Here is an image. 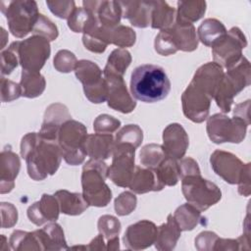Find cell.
Here are the masks:
<instances>
[{"label":"cell","mask_w":251,"mask_h":251,"mask_svg":"<svg viewBox=\"0 0 251 251\" xmlns=\"http://www.w3.org/2000/svg\"><path fill=\"white\" fill-rule=\"evenodd\" d=\"M168 29L177 51L192 52L197 49L199 40L193 24L176 20Z\"/></svg>","instance_id":"cell-22"},{"label":"cell","mask_w":251,"mask_h":251,"mask_svg":"<svg viewBox=\"0 0 251 251\" xmlns=\"http://www.w3.org/2000/svg\"><path fill=\"white\" fill-rule=\"evenodd\" d=\"M21 157L26 163L28 176L37 181L55 175L63 159L58 141L44 139L39 132H29L23 136Z\"/></svg>","instance_id":"cell-1"},{"label":"cell","mask_w":251,"mask_h":251,"mask_svg":"<svg viewBox=\"0 0 251 251\" xmlns=\"http://www.w3.org/2000/svg\"><path fill=\"white\" fill-rule=\"evenodd\" d=\"M171 90V81L165 70L157 65L136 67L130 75L131 95L141 102L155 103L165 99Z\"/></svg>","instance_id":"cell-2"},{"label":"cell","mask_w":251,"mask_h":251,"mask_svg":"<svg viewBox=\"0 0 251 251\" xmlns=\"http://www.w3.org/2000/svg\"><path fill=\"white\" fill-rule=\"evenodd\" d=\"M176 17V10L170 6L166 1H152L151 27L157 29H166L171 27Z\"/></svg>","instance_id":"cell-30"},{"label":"cell","mask_w":251,"mask_h":251,"mask_svg":"<svg viewBox=\"0 0 251 251\" xmlns=\"http://www.w3.org/2000/svg\"><path fill=\"white\" fill-rule=\"evenodd\" d=\"M106 246H107V250H118V249H120L119 236L107 240Z\"/></svg>","instance_id":"cell-59"},{"label":"cell","mask_w":251,"mask_h":251,"mask_svg":"<svg viewBox=\"0 0 251 251\" xmlns=\"http://www.w3.org/2000/svg\"><path fill=\"white\" fill-rule=\"evenodd\" d=\"M128 187L133 193L144 194L150 191H161L165 186L160 181L156 170L135 167Z\"/></svg>","instance_id":"cell-25"},{"label":"cell","mask_w":251,"mask_h":251,"mask_svg":"<svg viewBox=\"0 0 251 251\" xmlns=\"http://www.w3.org/2000/svg\"><path fill=\"white\" fill-rule=\"evenodd\" d=\"M181 229L172 214L168 215L167 222L157 226V234L154 242L159 251H171L176 248L180 237Z\"/></svg>","instance_id":"cell-26"},{"label":"cell","mask_w":251,"mask_h":251,"mask_svg":"<svg viewBox=\"0 0 251 251\" xmlns=\"http://www.w3.org/2000/svg\"><path fill=\"white\" fill-rule=\"evenodd\" d=\"M46 5L52 14L64 20H68L73 11L75 9V3L73 0L46 1Z\"/></svg>","instance_id":"cell-52"},{"label":"cell","mask_w":251,"mask_h":251,"mask_svg":"<svg viewBox=\"0 0 251 251\" xmlns=\"http://www.w3.org/2000/svg\"><path fill=\"white\" fill-rule=\"evenodd\" d=\"M181 191L186 201L201 212L217 204L222 198V191L219 186L203 178L201 174L182 177Z\"/></svg>","instance_id":"cell-7"},{"label":"cell","mask_w":251,"mask_h":251,"mask_svg":"<svg viewBox=\"0 0 251 251\" xmlns=\"http://www.w3.org/2000/svg\"><path fill=\"white\" fill-rule=\"evenodd\" d=\"M42 251H59L67 250L70 247L67 244L64 230L56 222H50L42 228L34 230Z\"/></svg>","instance_id":"cell-23"},{"label":"cell","mask_w":251,"mask_h":251,"mask_svg":"<svg viewBox=\"0 0 251 251\" xmlns=\"http://www.w3.org/2000/svg\"><path fill=\"white\" fill-rule=\"evenodd\" d=\"M249 125V122L237 116L229 118L223 113H217L207 118L206 130L211 141L216 144L240 143L246 136Z\"/></svg>","instance_id":"cell-6"},{"label":"cell","mask_w":251,"mask_h":251,"mask_svg":"<svg viewBox=\"0 0 251 251\" xmlns=\"http://www.w3.org/2000/svg\"><path fill=\"white\" fill-rule=\"evenodd\" d=\"M108 177L120 187H127L135 170V148L128 143L115 144Z\"/></svg>","instance_id":"cell-9"},{"label":"cell","mask_w":251,"mask_h":251,"mask_svg":"<svg viewBox=\"0 0 251 251\" xmlns=\"http://www.w3.org/2000/svg\"><path fill=\"white\" fill-rule=\"evenodd\" d=\"M109 167L104 161L88 160L82 167V195L89 206L106 207L112 199V191L105 182Z\"/></svg>","instance_id":"cell-3"},{"label":"cell","mask_w":251,"mask_h":251,"mask_svg":"<svg viewBox=\"0 0 251 251\" xmlns=\"http://www.w3.org/2000/svg\"><path fill=\"white\" fill-rule=\"evenodd\" d=\"M250 171H251V164L246 163L244 164L243 170L239 176L237 184V190L240 195L248 197L251 193V185H250Z\"/></svg>","instance_id":"cell-56"},{"label":"cell","mask_w":251,"mask_h":251,"mask_svg":"<svg viewBox=\"0 0 251 251\" xmlns=\"http://www.w3.org/2000/svg\"><path fill=\"white\" fill-rule=\"evenodd\" d=\"M249 108H250V100H246L242 103L236 104L233 109V116H237L246 122L250 123L249 118Z\"/></svg>","instance_id":"cell-57"},{"label":"cell","mask_w":251,"mask_h":251,"mask_svg":"<svg viewBox=\"0 0 251 251\" xmlns=\"http://www.w3.org/2000/svg\"><path fill=\"white\" fill-rule=\"evenodd\" d=\"M9 245L14 251H42L39 240L33 231L15 230L9 238Z\"/></svg>","instance_id":"cell-36"},{"label":"cell","mask_w":251,"mask_h":251,"mask_svg":"<svg viewBox=\"0 0 251 251\" xmlns=\"http://www.w3.org/2000/svg\"><path fill=\"white\" fill-rule=\"evenodd\" d=\"M60 212V205L55 195L44 193L39 201L27 208L26 215L32 224L40 226L46 223L56 222Z\"/></svg>","instance_id":"cell-18"},{"label":"cell","mask_w":251,"mask_h":251,"mask_svg":"<svg viewBox=\"0 0 251 251\" xmlns=\"http://www.w3.org/2000/svg\"><path fill=\"white\" fill-rule=\"evenodd\" d=\"M137 205V198L130 191L122 192L114 202V208L119 216H127L132 213Z\"/></svg>","instance_id":"cell-47"},{"label":"cell","mask_w":251,"mask_h":251,"mask_svg":"<svg viewBox=\"0 0 251 251\" xmlns=\"http://www.w3.org/2000/svg\"><path fill=\"white\" fill-rule=\"evenodd\" d=\"M107 34L110 44H114L123 49L133 46L136 41L135 31L131 27L124 25L107 28Z\"/></svg>","instance_id":"cell-40"},{"label":"cell","mask_w":251,"mask_h":251,"mask_svg":"<svg viewBox=\"0 0 251 251\" xmlns=\"http://www.w3.org/2000/svg\"><path fill=\"white\" fill-rule=\"evenodd\" d=\"M84 147L90 159L104 161L109 159L113 154L115 138L112 134L91 133L87 135Z\"/></svg>","instance_id":"cell-24"},{"label":"cell","mask_w":251,"mask_h":251,"mask_svg":"<svg viewBox=\"0 0 251 251\" xmlns=\"http://www.w3.org/2000/svg\"><path fill=\"white\" fill-rule=\"evenodd\" d=\"M71 119L72 116L66 105L62 103H52L45 110L39 134L44 139L58 141L61 126Z\"/></svg>","instance_id":"cell-16"},{"label":"cell","mask_w":251,"mask_h":251,"mask_svg":"<svg viewBox=\"0 0 251 251\" xmlns=\"http://www.w3.org/2000/svg\"><path fill=\"white\" fill-rule=\"evenodd\" d=\"M188 145V134L181 125L173 123L163 130V147L168 157L175 160L183 158Z\"/></svg>","instance_id":"cell-17"},{"label":"cell","mask_w":251,"mask_h":251,"mask_svg":"<svg viewBox=\"0 0 251 251\" xmlns=\"http://www.w3.org/2000/svg\"><path fill=\"white\" fill-rule=\"evenodd\" d=\"M154 48L155 51L162 56H169L177 52L168 28L161 30L157 34L154 41Z\"/></svg>","instance_id":"cell-49"},{"label":"cell","mask_w":251,"mask_h":251,"mask_svg":"<svg viewBox=\"0 0 251 251\" xmlns=\"http://www.w3.org/2000/svg\"><path fill=\"white\" fill-rule=\"evenodd\" d=\"M210 164L217 176L229 184H236L243 170V162L234 154L217 149L210 156Z\"/></svg>","instance_id":"cell-13"},{"label":"cell","mask_w":251,"mask_h":251,"mask_svg":"<svg viewBox=\"0 0 251 251\" xmlns=\"http://www.w3.org/2000/svg\"><path fill=\"white\" fill-rule=\"evenodd\" d=\"M18 45L19 41H14L10 46L1 51V74L10 75L20 64L19 54H18Z\"/></svg>","instance_id":"cell-44"},{"label":"cell","mask_w":251,"mask_h":251,"mask_svg":"<svg viewBox=\"0 0 251 251\" xmlns=\"http://www.w3.org/2000/svg\"><path fill=\"white\" fill-rule=\"evenodd\" d=\"M99 233H101L106 240L119 236L122 225L118 218L112 215H103L99 218L97 223Z\"/></svg>","instance_id":"cell-45"},{"label":"cell","mask_w":251,"mask_h":251,"mask_svg":"<svg viewBox=\"0 0 251 251\" xmlns=\"http://www.w3.org/2000/svg\"><path fill=\"white\" fill-rule=\"evenodd\" d=\"M212 98L199 86L190 81L181 94L183 115L193 123H203L209 116Z\"/></svg>","instance_id":"cell-11"},{"label":"cell","mask_w":251,"mask_h":251,"mask_svg":"<svg viewBox=\"0 0 251 251\" xmlns=\"http://www.w3.org/2000/svg\"><path fill=\"white\" fill-rule=\"evenodd\" d=\"M18 54L23 70L39 72L50 57V43L44 37L32 35L19 41Z\"/></svg>","instance_id":"cell-10"},{"label":"cell","mask_w":251,"mask_h":251,"mask_svg":"<svg viewBox=\"0 0 251 251\" xmlns=\"http://www.w3.org/2000/svg\"><path fill=\"white\" fill-rule=\"evenodd\" d=\"M87 135L86 126L77 121L71 119L63 124L59 130L58 144L67 164L77 166L84 162L87 156L84 147Z\"/></svg>","instance_id":"cell-5"},{"label":"cell","mask_w":251,"mask_h":251,"mask_svg":"<svg viewBox=\"0 0 251 251\" xmlns=\"http://www.w3.org/2000/svg\"><path fill=\"white\" fill-rule=\"evenodd\" d=\"M1 227L10 228L13 227L18 222V210L17 208L9 202H1Z\"/></svg>","instance_id":"cell-53"},{"label":"cell","mask_w":251,"mask_h":251,"mask_svg":"<svg viewBox=\"0 0 251 251\" xmlns=\"http://www.w3.org/2000/svg\"><path fill=\"white\" fill-rule=\"evenodd\" d=\"M76 78L82 83L83 88L93 86L103 79V72L100 67L89 60H79L75 68Z\"/></svg>","instance_id":"cell-34"},{"label":"cell","mask_w":251,"mask_h":251,"mask_svg":"<svg viewBox=\"0 0 251 251\" xmlns=\"http://www.w3.org/2000/svg\"><path fill=\"white\" fill-rule=\"evenodd\" d=\"M121 126V121L108 114L97 116L93 122V129L96 133L112 134Z\"/></svg>","instance_id":"cell-48"},{"label":"cell","mask_w":251,"mask_h":251,"mask_svg":"<svg viewBox=\"0 0 251 251\" xmlns=\"http://www.w3.org/2000/svg\"><path fill=\"white\" fill-rule=\"evenodd\" d=\"M1 101L11 102L22 96V88L20 83L1 76Z\"/></svg>","instance_id":"cell-51"},{"label":"cell","mask_w":251,"mask_h":251,"mask_svg":"<svg viewBox=\"0 0 251 251\" xmlns=\"http://www.w3.org/2000/svg\"><path fill=\"white\" fill-rule=\"evenodd\" d=\"M82 43L84 47L93 53H103L110 44L107 28L101 26L99 23L94 24L83 32Z\"/></svg>","instance_id":"cell-32"},{"label":"cell","mask_w":251,"mask_h":251,"mask_svg":"<svg viewBox=\"0 0 251 251\" xmlns=\"http://www.w3.org/2000/svg\"><path fill=\"white\" fill-rule=\"evenodd\" d=\"M246 46L247 39L245 34L239 27L233 26L211 47L214 62L223 68L228 69L243 56L242 50Z\"/></svg>","instance_id":"cell-8"},{"label":"cell","mask_w":251,"mask_h":251,"mask_svg":"<svg viewBox=\"0 0 251 251\" xmlns=\"http://www.w3.org/2000/svg\"><path fill=\"white\" fill-rule=\"evenodd\" d=\"M85 248L86 250H107L104 236L101 233H99L89 242L87 246L85 245Z\"/></svg>","instance_id":"cell-58"},{"label":"cell","mask_w":251,"mask_h":251,"mask_svg":"<svg viewBox=\"0 0 251 251\" xmlns=\"http://www.w3.org/2000/svg\"><path fill=\"white\" fill-rule=\"evenodd\" d=\"M20 85L23 97L35 98L45 90L46 80L39 72L22 70Z\"/></svg>","instance_id":"cell-31"},{"label":"cell","mask_w":251,"mask_h":251,"mask_svg":"<svg viewBox=\"0 0 251 251\" xmlns=\"http://www.w3.org/2000/svg\"><path fill=\"white\" fill-rule=\"evenodd\" d=\"M54 195L59 202L61 213L65 215L77 216L82 214L89 207L82 193L60 189L57 190Z\"/></svg>","instance_id":"cell-27"},{"label":"cell","mask_w":251,"mask_h":251,"mask_svg":"<svg viewBox=\"0 0 251 251\" xmlns=\"http://www.w3.org/2000/svg\"><path fill=\"white\" fill-rule=\"evenodd\" d=\"M85 97L94 104H100L107 101L108 96V85L103 76V79L93 86L83 88Z\"/></svg>","instance_id":"cell-50"},{"label":"cell","mask_w":251,"mask_h":251,"mask_svg":"<svg viewBox=\"0 0 251 251\" xmlns=\"http://www.w3.org/2000/svg\"><path fill=\"white\" fill-rule=\"evenodd\" d=\"M96 23H98L96 17L83 7H75L68 19L69 28L76 33H83Z\"/></svg>","instance_id":"cell-38"},{"label":"cell","mask_w":251,"mask_h":251,"mask_svg":"<svg viewBox=\"0 0 251 251\" xmlns=\"http://www.w3.org/2000/svg\"><path fill=\"white\" fill-rule=\"evenodd\" d=\"M225 25L213 18L205 19L197 28V37L204 45L212 47L226 33Z\"/></svg>","instance_id":"cell-29"},{"label":"cell","mask_w":251,"mask_h":251,"mask_svg":"<svg viewBox=\"0 0 251 251\" xmlns=\"http://www.w3.org/2000/svg\"><path fill=\"white\" fill-rule=\"evenodd\" d=\"M173 216L181 231L194 229L198 225L202 224L204 220L201 211L188 202L178 206Z\"/></svg>","instance_id":"cell-33"},{"label":"cell","mask_w":251,"mask_h":251,"mask_svg":"<svg viewBox=\"0 0 251 251\" xmlns=\"http://www.w3.org/2000/svg\"><path fill=\"white\" fill-rule=\"evenodd\" d=\"M224 75L225 72L222 66L215 62H208L197 69L191 81L213 99Z\"/></svg>","instance_id":"cell-20"},{"label":"cell","mask_w":251,"mask_h":251,"mask_svg":"<svg viewBox=\"0 0 251 251\" xmlns=\"http://www.w3.org/2000/svg\"><path fill=\"white\" fill-rule=\"evenodd\" d=\"M206 8L207 3L203 0L178 1L176 20L190 24L195 23L205 15Z\"/></svg>","instance_id":"cell-35"},{"label":"cell","mask_w":251,"mask_h":251,"mask_svg":"<svg viewBox=\"0 0 251 251\" xmlns=\"http://www.w3.org/2000/svg\"><path fill=\"white\" fill-rule=\"evenodd\" d=\"M180 179L186 176L201 174L198 163L191 157H183L177 160Z\"/></svg>","instance_id":"cell-55"},{"label":"cell","mask_w":251,"mask_h":251,"mask_svg":"<svg viewBox=\"0 0 251 251\" xmlns=\"http://www.w3.org/2000/svg\"><path fill=\"white\" fill-rule=\"evenodd\" d=\"M158 177L164 186H174L180 179L177 160L167 157L156 169Z\"/></svg>","instance_id":"cell-41"},{"label":"cell","mask_w":251,"mask_h":251,"mask_svg":"<svg viewBox=\"0 0 251 251\" xmlns=\"http://www.w3.org/2000/svg\"><path fill=\"white\" fill-rule=\"evenodd\" d=\"M131 60V55L127 50L123 48L114 49L108 57L103 74H113L124 76Z\"/></svg>","instance_id":"cell-37"},{"label":"cell","mask_w":251,"mask_h":251,"mask_svg":"<svg viewBox=\"0 0 251 251\" xmlns=\"http://www.w3.org/2000/svg\"><path fill=\"white\" fill-rule=\"evenodd\" d=\"M123 10V18L131 25L144 28L151 24L152 1H119Z\"/></svg>","instance_id":"cell-21"},{"label":"cell","mask_w":251,"mask_h":251,"mask_svg":"<svg viewBox=\"0 0 251 251\" xmlns=\"http://www.w3.org/2000/svg\"><path fill=\"white\" fill-rule=\"evenodd\" d=\"M218 238V234L214 231L204 230L195 237V248L198 251H214V246Z\"/></svg>","instance_id":"cell-54"},{"label":"cell","mask_w":251,"mask_h":251,"mask_svg":"<svg viewBox=\"0 0 251 251\" xmlns=\"http://www.w3.org/2000/svg\"><path fill=\"white\" fill-rule=\"evenodd\" d=\"M1 240H2V243L0 245V250H3V251L11 250L10 245H8V243H9L8 239H7V237L4 234H1Z\"/></svg>","instance_id":"cell-60"},{"label":"cell","mask_w":251,"mask_h":251,"mask_svg":"<svg viewBox=\"0 0 251 251\" xmlns=\"http://www.w3.org/2000/svg\"><path fill=\"white\" fill-rule=\"evenodd\" d=\"M143 140V131L137 125L129 124L124 126L116 134L115 144L128 143L135 149L140 146Z\"/></svg>","instance_id":"cell-42"},{"label":"cell","mask_w":251,"mask_h":251,"mask_svg":"<svg viewBox=\"0 0 251 251\" xmlns=\"http://www.w3.org/2000/svg\"><path fill=\"white\" fill-rule=\"evenodd\" d=\"M226 78L232 84L237 94L250 84L251 67L250 62L245 56H242L235 64L226 69L225 73Z\"/></svg>","instance_id":"cell-28"},{"label":"cell","mask_w":251,"mask_h":251,"mask_svg":"<svg viewBox=\"0 0 251 251\" xmlns=\"http://www.w3.org/2000/svg\"><path fill=\"white\" fill-rule=\"evenodd\" d=\"M167 157L163 145L156 143L144 145L139 153L141 165L152 170H156Z\"/></svg>","instance_id":"cell-39"},{"label":"cell","mask_w":251,"mask_h":251,"mask_svg":"<svg viewBox=\"0 0 251 251\" xmlns=\"http://www.w3.org/2000/svg\"><path fill=\"white\" fill-rule=\"evenodd\" d=\"M31 32L33 33V35H39L41 37H44L49 42L54 41L59 35L57 25L49 18L42 14H39Z\"/></svg>","instance_id":"cell-43"},{"label":"cell","mask_w":251,"mask_h":251,"mask_svg":"<svg viewBox=\"0 0 251 251\" xmlns=\"http://www.w3.org/2000/svg\"><path fill=\"white\" fill-rule=\"evenodd\" d=\"M1 38H2V43H1L0 49L3 50V49H4V46H5V44H6V41H7V39H8V33H7V31H6L3 27H1Z\"/></svg>","instance_id":"cell-61"},{"label":"cell","mask_w":251,"mask_h":251,"mask_svg":"<svg viewBox=\"0 0 251 251\" xmlns=\"http://www.w3.org/2000/svg\"><path fill=\"white\" fill-rule=\"evenodd\" d=\"M157 234L156 225L148 220H141L127 226L123 240L128 250H143L154 244Z\"/></svg>","instance_id":"cell-14"},{"label":"cell","mask_w":251,"mask_h":251,"mask_svg":"<svg viewBox=\"0 0 251 251\" xmlns=\"http://www.w3.org/2000/svg\"><path fill=\"white\" fill-rule=\"evenodd\" d=\"M0 10L6 17L11 33L17 38H23L32 31L39 16L34 0L1 1Z\"/></svg>","instance_id":"cell-4"},{"label":"cell","mask_w":251,"mask_h":251,"mask_svg":"<svg viewBox=\"0 0 251 251\" xmlns=\"http://www.w3.org/2000/svg\"><path fill=\"white\" fill-rule=\"evenodd\" d=\"M103 76L108 85V106L123 114L131 113L136 107V102L129 94L124 76L113 74H103Z\"/></svg>","instance_id":"cell-12"},{"label":"cell","mask_w":251,"mask_h":251,"mask_svg":"<svg viewBox=\"0 0 251 251\" xmlns=\"http://www.w3.org/2000/svg\"><path fill=\"white\" fill-rule=\"evenodd\" d=\"M83 8L92 13L99 25L105 28H112L120 25L123 10L119 1L92 0L82 1Z\"/></svg>","instance_id":"cell-15"},{"label":"cell","mask_w":251,"mask_h":251,"mask_svg":"<svg viewBox=\"0 0 251 251\" xmlns=\"http://www.w3.org/2000/svg\"><path fill=\"white\" fill-rule=\"evenodd\" d=\"M21 169L20 157L11 147L4 148L0 154V193H9L15 187V179Z\"/></svg>","instance_id":"cell-19"},{"label":"cell","mask_w":251,"mask_h":251,"mask_svg":"<svg viewBox=\"0 0 251 251\" xmlns=\"http://www.w3.org/2000/svg\"><path fill=\"white\" fill-rule=\"evenodd\" d=\"M76 63L77 59L75 55L67 49L59 50L56 53L53 60V66L56 69V71L64 74H68L72 71H75Z\"/></svg>","instance_id":"cell-46"}]
</instances>
